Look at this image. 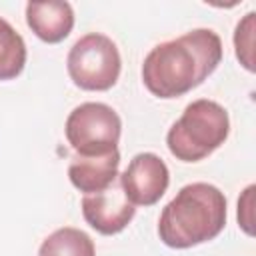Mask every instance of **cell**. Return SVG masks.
<instances>
[{
  "mask_svg": "<svg viewBox=\"0 0 256 256\" xmlns=\"http://www.w3.org/2000/svg\"><path fill=\"white\" fill-rule=\"evenodd\" d=\"M26 64L24 38L12 28L10 22L0 18V80L16 78Z\"/></svg>",
  "mask_w": 256,
  "mask_h": 256,
  "instance_id": "cell-11",
  "label": "cell"
},
{
  "mask_svg": "<svg viewBox=\"0 0 256 256\" xmlns=\"http://www.w3.org/2000/svg\"><path fill=\"white\" fill-rule=\"evenodd\" d=\"M120 152L112 150L100 156H82L74 154L68 166V178L72 186L84 194L102 192L118 178Z\"/></svg>",
  "mask_w": 256,
  "mask_h": 256,
  "instance_id": "cell-8",
  "label": "cell"
},
{
  "mask_svg": "<svg viewBox=\"0 0 256 256\" xmlns=\"http://www.w3.org/2000/svg\"><path fill=\"white\" fill-rule=\"evenodd\" d=\"M136 208L126 198L120 178H116L108 188L94 194H84L82 216L100 234L112 236L122 232L134 218Z\"/></svg>",
  "mask_w": 256,
  "mask_h": 256,
  "instance_id": "cell-7",
  "label": "cell"
},
{
  "mask_svg": "<svg viewBox=\"0 0 256 256\" xmlns=\"http://www.w3.org/2000/svg\"><path fill=\"white\" fill-rule=\"evenodd\" d=\"M254 186H248L242 194V198L238 200V222L244 228L246 234H252V196H254Z\"/></svg>",
  "mask_w": 256,
  "mask_h": 256,
  "instance_id": "cell-13",
  "label": "cell"
},
{
  "mask_svg": "<svg viewBox=\"0 0 256 256\" xmlns=\"http://www.w3.org/2000/svg\"><path fill=\"white\" fill-rule=\"evenodd\" d=\"M38 256H96V250L86 232L64 226L54 230L40 244Z\"/></svg>",
  "mask_w": 256,
  "mask_h": 256,
  "instance_id": "cell-10",
  "label": "cell"
},
{
  "mask_svg": "<svg viewBox=\"0 0 256 256\" xmlns=\"http://www.w3.org/2000/svg\"><path fill=\"white\" fill-rule=\"evenodd\" d=\"M118 178H120V184H122L126 198L134 206L156 204L164 196V192L170 184L168 166L154 152L136 154L130 160L128 168Z\"/></svg>",
  "mask_w": 256,
  "mask_h": 256,
  "instance_id": "cell-6",
  "label": "cell"
},
{
  "mask_svg": "<svg viewBox=\"0 0 256 256\" xmlns=\"http://www.w3.org/2000/svg\"><path fill=\"white\" fill-rule=\"evenodd\" d=\"M230 134V118L224 106L214 100L190 102L182 116L170 126L166 144L172 156L182 162H198L224 144Z\"/></svg>",
  "mask_w": 256,
  "mask_h": 256,
  "instance_id": "cell-3",
  "label": "cell"
},
{
  "mask_svg": "<svg viewBox=\"0 0 256 256\" xmlns=\"http://www.w3.org/2000/svg\"><path fill=\"white\" fill-rule=\"evenodd\" d=\"M26 22L40 40L56 44L72 32L74 10L68 2H28Z\"/></svg>",
  "mask_w": 256,
  "mask_h": 256,
  "instance_id": "cell-9",
  "label": "cell"
},
{
  "mask_svg": "<svg viewBox=\"0 0 256 256\" xmlns=\"http://www.w3.org/2000/svg\"><path fill=\"white\" fill-rule=\"evenodd\" d=\"M66 68L78 88L104 92L118 82L122 60L116 44L108 36L90 32L74 42L66 58Z\"/></svg>",
  "mask_w": 256,
  "mask_h": 256,
  "instance_id": "cell-4",
  "label": "cell"
},
{
  "mask_svg": "<svg viewBox=\"0 0 256 256\" xmlns=\"http://www.w3.org/2000/svg\"><path fill=\"white\" fill-rule=\"evenodd\" d=\"M66 140L82 156H100L118 150L120 116L102 102H84L66 118Z\"/></svg>",
  "mask_w": 256,
  "mask_h": 256,
  "instance_id": "cell-5",
  "label": "cell"
},
{
  "mask_svg": "<svg viewBox=\"0 0 256 256\" xmlns=\"http://www.w3.org/2000/svg\"><path fill=\"white\" fill-rule=\"evenodd\" d=\"M226 226V196L208 182H192L162 208L158 236L170 248H192L214 240Z\"/></svg>",
  "mask_w": 256,
  "mask_h": 256,
  "instance_id": "cell-2",
  "label": "cell"
},
{
  "mask_svg": "<svg viewBox=\"0 0 256 256\" xmlns=\"http://www.w3.org/2000/svg\"><path fill=\"white\" fill-rule=\"evenodd\" d=\"M222 60V40L210 28H196L154 46L142 64V82L158 98H178L200 86Z\"/></svg>",
  "mask_w": 256,
  "mask_h": 256,
  "instance_id": "cell-1",
  "label": "cell"
},
{
  "mask_svg": "<svg viewBox=\"0 0 256 256\" xmlns=\"http://www.w3.org/2000/svg\"><path fill=\"white\" fill-rule=\"evenodd\" d=\"M254 12H248L244 16L242 22H238L236 26V32H234V46H236V56L240 60V64L254 72V58H252V52H254Z\"/></svg>",
  "mask_w": 256,
  "mask_h": 256,
  "instance_id": "cell-12",
  "label": "cell"
}]
</instances>
